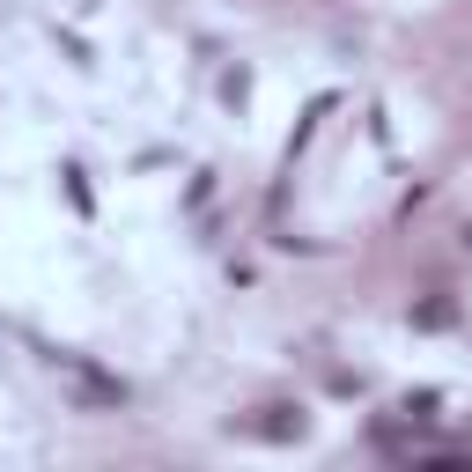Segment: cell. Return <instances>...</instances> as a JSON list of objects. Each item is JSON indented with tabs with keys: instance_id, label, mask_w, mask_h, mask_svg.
Returning <instances> with one entry per match:
<instances>
[{
	"instance_id": "obj_1",
	"label": "cell",
	"mask_w": 472,
	"mask_h": 472,
	"mask_svg": "<svg viewBox=\"0 0 472 472\" xmlns=\"http://www.w3.org/2000/svg\"><path fill=\"white\" fill-rule=\"evenodd\" d=\"M52 362H59V369L74 377V398H82V406H126V384H118L111 369L82 362V354H52Z\"/></svg>"
},
{
	"instance_id": "obj_2",
	"label": "cell",
	"mask_w": 472,
	"mask_h": 472,
	"mask_svg": "<svg viewBox=\"0 0 472 472\" xmlns=\"http://www.w3.org/2000/svg\"><path fill=\"white\" fill-rule=\"evenodd\" d=\"M450 318H457V310H450V303H443V295H436V303H421V310H413V325H428V332H443V325H450Z\"/></svg>"
}]
</instances>
